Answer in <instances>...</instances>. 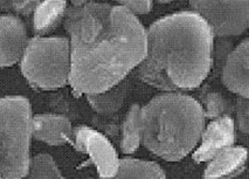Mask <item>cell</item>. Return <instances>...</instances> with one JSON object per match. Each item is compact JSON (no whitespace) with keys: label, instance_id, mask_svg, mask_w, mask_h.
Masks as SVG:
<instances>
[{"label":"cell","instance_id":"cell-26","mask_svg":"<svg viewBox=\"0 0 249 179\" xmlns=\"http://www.w3.org/2000/svg\"><path fill=\"white\" fill-rule=\"evenodd\" d=\"M11 1V4H12V2H16V1H19V0H10Z\"/></svg>","mask_w":249,"mask_h":179},{"label":"cell","instance_id":"cell-2","mask_svg":"<svg viewBox=\"0 0 249 179\" xmlns=\"http://www.w3.org/2000/svg\"><path fill=\"white\" fill-rule=\"evenodd\" d=\"M146 55V28L124 7L112 6L103 28L86 43H71L69 85L76 95L111 88Z\"/></svg>","mask_w":249,"mask_h":179},{"label":"cell","instance_id":"cell-14","mask_svg":"<svg viewBox=\"0 0 249 179\" xmlns=\"http://www.w3.org/2000/svg\"><path fill=\"white\" fill-rule=\"evenodd\" d=\"M67 0H41L33 12L32 28L36 36H47L62 25Z\"/></svg>","mask_w":249,"mask_h":179},{"label":"cell","instance_id":"cell-18","mask_svg":"<svg viewBox=\"0 0 249 179\" xmlns=\"http://www.w3.org/2000/svg\"><path fill=\"white\" fill-rule=\"evenodd\" d=\"M204 103L205 108L202 107V110H204L205 118H216L231 114V105L228 100H226L224 96H221L219 93H215V91L207 94Z\"/></svg>","mask_w":249,"mask_h":179},{"label":"cell","instance_id":"cell-20","mask_svg":"<svg viewBox=\"0 0 249 179\" xmlns=\"http://www.w3.org/2000/svg\"><path fill=\"white\" fill-rule=\"evenodd\" d=\"M236 120L234 121L235 128L243 135H248L249 132V103L248 99L239 96L235 105Z\"/></svg>","mask_w":249,"mask_h":179},{"label":"cell","instance_id":"cell-23","mask_svg":"<svg viewBox=\"0 0 249 179\" xmlns=\"http://www.w3.org/2000/svg\"><path fill=\"white\" fill-rule=\"evenodd\" d=\"M0 10H1V11L11 10V1H10V0H0Z\"/></svg>","mask_w":249,"mask_h":179},{"label":"cell","instance_id":"cell-25","mask_svg":"<svg viewBox=\"0 0 249 179\" xmlns=\"http://www.w3.org/2000/svg\"><path fill=\"white\" fill-rule=\"evenodd\" d=\"M156 1L159 2V4H169V2H172L173 0H156Z\"/></svg>","mask_w":249,"mask_h":179},{"label":"cell","instance_id":"cell-8","mask_svg":"<svg viewBox=\"0 0 249 179\" xmlns=\"http://www.w3.org/2000/svg\"><path fill=\"white\" fill-rule=\"evenodd\" d=\"M235 123L230 115L214 118L204 126L192 158L196 163H207L222 149L235 143Z\"/></svg>","mask_w":249,"mask_h":179},{"label":"cell","instance_id":"cell-4","mask_svg":"<svg viewBox=\"0 0 249 179\" xmlns=\"http://www.w3.org/2000/svg\"><path fill=\"white\" fill-rule=\"evenodd\" d=\"M32 118L28 99L19 95L0 99V178L27 177Z\"/></svg>","mask_w":249,"mask_h":179},{"label":"cell","instance_id":"cell-1","mask_svg":"<svg viewBox=\"0 0 249 179\" xmlns=\"http://www.w3.org/2000/svg\"><path fill=\"white\" fill-rule=\"evenodd\" d=\"M214 36L193 11L167 14L146 30V55L136 77L163 91L192 90L212 71Z\"/></svg>","mask_w":249,"mask_h":179},{"label":"cell","instance_id":"cell-7","mask_svg":"<svg viewBox=\"0 0 249 179\" xmlns=\"http://www.w3.org/2000/svg\"><path fill=\"white\" fill-rule=\"evenodd\" d=\"M74 148L88 155L101 178H115L120 158L111 142L102 132L87 125L73 128Z\"/></svg>","mask_w":249,"mask_h":179},{"label":"cell","instance_id":"cell-3","mask_svg":"<svg viewBox=\"0 0 249 179\" xmlns=\"http://www.w3.org/2000/svg\"><path fill=\"white\" fill-rule=\"evenodd\" d=\"M142 144L167 161H179L198 145L205 126L202 106L181 91L152 97L140 112Z\"/></svg>","mask_w":249,"mask_h":179},{"label":"cell","instance_id":"cell-12","mask_svg":"<svg viewBox=\"0 0 249 179\" xmlns=\"http://www.w3.org/2000/svg\"><path fill=\"white\" fill-rule=\"evenodd\" d=\"M207 163L205 178H235L247 169L248 151L243 146L231 145L219 151Z\"/></svg>","mask_w":249,"mask_h":179},{"label":"cell","instance_id":"cell-22","mask_svg":"<svg viewBox=\"0 0 249 179\" xmlns=\"http://www.w3.org/2000/svg\"><path fill=\"white\" fill-rule=\"evenodd\" d=\"M40 1L41 0H19V1L11 4V10L18 16L28 17L33 14L34 10H36Z\"/></svg>","mask_w":249,"mask_h":179},{"label":"cell","instance_id":"cell-5","mask_svg":"<svg viewBox=\"0 0 249 179\" xmlns=\"http://www.w3.org/2000/svg\"><path fill=\"white\" fill-rule=\"evenodd\" d=\"M20 71L32 87L55 90L69 85L71 41L68 36H36L28 40Z\"/></svg>","mask_w":249,"mask_h":179},{"label":"cell","instance_id":"cell-19","mask_svg":"<svg viewBox=\"0 0 249 179\" xmlns=\"http://www.w3.org/2000/svg\"><path fill=\"white\" fill-rule=\"evenodd\" d=\"M231 50H233V43L228 40V37H218V41L216 42L215 40H214L213 63H212L214 76H218V75H220V73H221V69L224 67V63Z\"/></svg>","mask_w":249,"mask_h":179},{"label":"cell","instance_id":"cell-6","mask_svg":"<svg viewBox=\"0 0 249 179\" xmlns=\"http://www.w3.org/2000/svg\"><path fill=\"white\" fill-rule=\"evenodd\" d=\"M189 4L215 37L239 36L248 30L249 0H190Z\"/></svg>","mask_w":249,"mask_h":179},{"label":"cell","instance_id":"cell-15","mask_svg":"<svg viewBox=\"0 0 249 179\" xmlns=\"http://www.w3.org/2000/svg\"><path fill=\"white\" fill-rule=\"evenodd\" d=\"M141 106L135 103L130 107L122 124L121 151L124 155H132L137 151L142 144L141 129Z\"/></svg>","mask_w":249,"mask_h":179},{"label":"cell","instance_id":"cell-9","mask_svg":"<svg viewBox=\"0 0 249 179\" xmlns=\"http://www.w3.org/2000/svg\"><path fill=\"white\" fill-rule=\"evenodd\" d=\"M28 33L24 20L16 14L0 16V67L20 62L27 46Z\"/></svg>","mask_w":249,"mask_h":179},{"label":"cell","instance_id":"cell-24","mask_svg":"<svg viewBox=\"0 0 249 179\" xmlns=\"http://www.w3.org/2000/svg\"><path fill=\"white\" fill-rule=\"evenodd\" d=\"M71 4V6H82L86 2H88L89 0H69Z\"/></svg>","mask_w":249,"mask_h":179},{"label":"cell","instance_id":"cell-16","mask_svg":"<svg viewBox=\"0 0 249 179\" xmlns=\"http://www.w3.org/2000/svg\"><path fill=\"white\" fill-rule=\"evenodd\" d=\"M164 170L155 161L124 157L118 163L115 178H165Z\"/></svg>","mask_w":249,"mask_h":179},{"label":"cell","instance_id":"cell-11","mask_svg":"<svg viewBox=\"0 0 249 179\" xmlns=\"http://www.w3.org/2000/svg\"><path fill=\"white\" fill-rule=\"evenodd\" d=\"M32 136L52 146L73 143L71 120L61 114H39L32 118Z\"/></svg>","mask_w":249,"mask_h":179},{"label":"cell","instance_id":"cell-17","mask_svg":"<svg viewBox=\"0 0 249 179\" xmlns=\"http://www.w3.org/2000/svg\"><path fill=\"white\" fill-rule=\"evenodd\" d=\"M28 178H63L62 172L49 154H39L31 158Z\"/></svg>","mask_w":249,"mask_h":179},{"label":"cell","instance_id":"cell-13","mask_svg":"<svg viewBox=\"0 0 249 179\" xmlns=\"http://www.w3.org/2000/svg\"><path fill=\"white\" fill-rule=\"evenodd\" d=\"M134 72V71H132ZM132 72L125 79L107 90L96 94H87L88 103L101 116H110L121 110L132 88Z\"/></svg>","mask_w":249,"mask_h":179},{"label":"cell","instance_id":"cell-10","mask_svg":"<svg viewBox=\"0 0 249 179\" xmlns=\"http://www.w3.org/2000/svg\"><path fill=\"white\" fill-rule=\"evenodd\" d=\"M249 40L245 37L228 54L221 69L222 83L237 96L249 97Z\"/></svg>","mask_w":249,"mask_h":179},{"label":"cell","instance_id":"cell-21","mask_svg":"<svg viewBox=\"0 0 249 179\" xmlns=\"http://www.w3.org/2000/svg\"><path fill=\"white\" fill-rule=\"evenodd\" d=\"M114 1L118 2L120 6L124 7L135 16L150 13L153 7L152 0H114Z\"/></svg>","mask_w":249,"mask_h":179}]
</instances>
